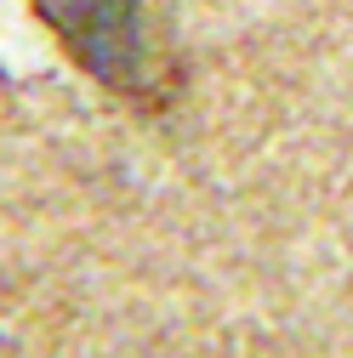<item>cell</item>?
<instances>
[{
    "label": "cell",
    "mask_w": 353,
    "mask_h": 358,
    "mask_svg": "<svg viewBox=\"0 0 353 358\" xmlns=\"http://www.w3.org/2000/svg\"><path fill=\"white\" fill-rule=\"evenodd\" d=\"M69 52L109 85H137L148 63L143 0H34Z\"/></svg>",
    "instance_id": "1"
}]
</instances>
